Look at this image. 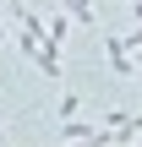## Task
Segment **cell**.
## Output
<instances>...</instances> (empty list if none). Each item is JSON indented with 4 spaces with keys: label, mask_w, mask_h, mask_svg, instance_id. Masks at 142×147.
I'll return each instance as SVG.
<instances>
[{
    "label": "cell",
    "mask_w": 142,
    "mask_h": 147,
    "mask_svg": "<svg viewBox=\"0 0 142 147\" xmlns=\"http://www.w3.org/2000/svg\"><path fill=\"white\" fill-rule=\"evenodd\" d=\"M27 65H33L38 76H49V82H60V71H66V65H60V49H49V44H38V49L27 55Z\"/></svg>",
    "instance_id": "1"
},
{
    "label": "cell",
    "mask_w": 142,
    "mask_h": 147,
    "mask_svg": "<svg viewBox=\"0 0 142 147\" xmlns=\"http://www.w3.org/2000/svg\"><path fill=\"white\" fill-rule=\"evenodd\" d=\"M66 38H71V16L60 11V16L44 22V44H49V49H66Z\"/></svg>",
    "instance_id": "2"
},
{
    "label": "cell",
    "mask_w": 142,
    "mask_h": 147,
    "mask_svg": "<svg viewBox=\"0 0 142 147\" xmlns=\"http://www.w3.org/2000/svg\"><path fill=\"white\" fill-rule=\"evenodd\" d=\"M104 55H109V65H115V76H131V55H126V44H120V33H109V38H104Z\"/></svg>",
    "instance_id": "3"
},
{
    "label": "cell",
    "mask_w": 142,
    "mask_h": 147,
    "mask_svg": "<svg viewBox=\"0 0 142 147\" xmlns=\"http://www.w3.org/2000/svg\"><path fill=\"white\" fill-rule=\"evenodd\" d=\"M60 5H66V16H71L77 27H93V16H99V11H93V0H60Z\"/></svg>",
    "instance_id": "4"
},
{
    "label": "cell",
    "mask_w": 142,
    "mask_h": 147,
    "mask_svg": "<svg viewBox=\"0 0 142 147\" xmlns=\"http://www.w3.org/2000/svg\"><path fill=\"white\" fill-rule=\"evenodd\" d=\"M60 147H115V136H109V125H99L93 136H82V142H60Z\"/></svg>",
    "instance_id": "5"
},
{
    "label": "cell",
    "mask_w": 142,
    "mask_h": 147,
    "mask_svg": "<svg viewBox=\"0 0 142 147\" xmlns=\"http://www.w3.org/2000/svg\"><path fill=\"white\" fill-rule=\"evenodd\" d=\"M55 115H60V120H71V115H82V98H77V93H60V109H55Z\"/></svg>",
    "instance_id": "6"
},
{
    "label": "cell",
    "mask_w": 142,
    "mask_h": 147,
    "mask_svg": "<svg viewBox=\"0 0 142 147\" xmlns=\"http://www.w3.org/2000/svg\"><path fill=\"white\" fill-rule=\"evenodd\" d=\"M22 11H27V0H0V16H11V22H16Z\"/></svg>",
    "instance_id": "7"
},
{
    "label": "cell",
    "mask_w": 142,
    "mask_h": 147,
    "mask_svg": "<svg viewBox=\"0 0 142 147\" xmlns=\"http://www.w3.org/2000/svg\"><path fill=\"white\" fill-rule=\"evenodd\" d=\"M0 147H5V125H0Z\"/></svg>",
    "instance_id": "8"
}]
</instances>
